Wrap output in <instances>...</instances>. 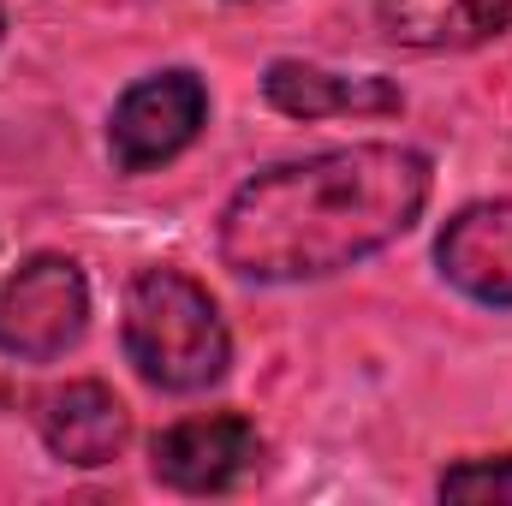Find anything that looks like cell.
<instances>
[{
	"instance_id": "1",
	"label": "cell",
	"mask_w": 512,
	"mask_h": 506,
	"mask_svg": "<svg viewBox=\"0 0 512 506\" xmlns=\"http://www.w3.org/2000/svg\"><path fill=\"white\" fill-rule=\"evenodd\" d=\"M429 191V155L405 143H346L262 167L221 209V262L256 286L328 280L405 239Z\"/></svg>"
},
{
	"instance_id": "2",
	"label": "cell",
	"mask_w": 512,
	"mask_h": 506,
	"mask_svg": "<svg viewBox=\"0 0 512 506\" xmlns=\"http://www.w3.org/2000/svg\"><path fill=\"white\" fill-rule=\"evenodd\" d=\"M126 358L161 393H203L227 376L233 334L191 274L143 268L126 292Z\"/></svg>"
},
{
	"instance_id": "3",
	"label": "cell",
	"mask_w": 512,
	"mask_h": 506,
	"mask_svg": "<svg viewBox=\"0 0 512 506\" xmlns=\"http://www.w3.org/2000/svg\"><path fill=\"white\" fill-rule=\"evenodd\" d=\"M90 328V280L72 256H30L0 280V352L18 364H54Z\"/></svg>"
},
{
	"instance_id": "4",
	"label": "cell",
	"mask_w": 512,
	"mask_h": 506,
	"mask_svg": "<svg viewBox=\"0 0 512 506\" xmlns=\"http://www.w3.org/2000/svg\"><path fill=\"white\" fill-rule=\"evenodd\" d=\"M209 126V90L197 72L173 66L155 78H137L126 96L114 102L108 120V149L120 173H155L173 155H185Z\"/></svg>"
},
{
	"instance_id": "5",
	"label": "cell",
	"mask_w": 512,
	"mask_h": 506,
	"mask_svg": "<svg viewBox=\"0 0 512 506\" xmlns=\"http://www.w3.org/2000/svg\"><path fill=\"white\" fill-rule=\"evenodd\" d=\"M262 459H268V447H262L256 423L239 417V411L185 417V423L161 429L155 447H149L155 477L179 495H227V489L251 483L262 471Z\"/></svg>"
},
{
	"instance_id": "6",
	"label": "cell",
	"mask_w": 512,
	"mask_h": 506,
	"mask_svg": "<svg viewBox=\"0 0 512 506\" xmlns=\"http://www.w3.org/2000/svg\"><path fill=\"white\" fill-rule=\"evenodd\" d=\"M435 268L471 304L512 310V197L459 209L435 239Z\"/></svg>"
},
{
	"instance_id": "7",
	"label": "cell",
	"mask_w": 512,
	"mask_h": 506,
	"mask_svg": "<svg viewBox=\"0 0 512 506\" xmlns=\"http://www.w3.org/2000/svg\"><path fill=\"white\" fill-rule=\"evenodd\" d=\"M42 441L54 459L78 465V471L114 465L120 447L131 441V411L102 381H66L60 393L42 399Z\"/></svg>"
},
{
	"instance_id": "8",
	"label": "cell",
	"mask_w": 512,
	"mask_h": 506,
	"mask_svg": "<svg viewBox=\"0 0 512 506\" xmlns=\"http://www.w3.org/2000/svg\"><path fill=\"white\" fill-rule=\"evenodd\" d=\"M262 96L286 120H340V114H399L405 108V96L376 72L346 78V72L304 66V60H274L262 72Z\"/></svg>"
},
{
	"instance_id": "9",
	"label": "cell",
	"mask_w": 512,
	"mask_h": 506,
	"mask_svg": "<svg viewBox=\"0 0 512 506\" xmlns=\"http://www.w3.org/2000/svg\"><path fill=\"white\" fill-rule=\"evenodd\" d=\"M382 30L417 54H459L507 36L512 0H382Z\"/></svg>"
},
{
	"instance_id": "10",
	"label": "cell",
	"mask_w": 512,
	"mask_h": 506,
	"mask_svg": "<svg viewBox=\"0 0 512 506\" xmlns=\"http://www.w3.org/2000/svg\"><path fill=\"white\" fill-rule=\"evenodd\" d=\"M435 495L441 501H471V506L512 501V453H501V459H465V465L441 471Z\"/></svg>"
}]
</instances>
